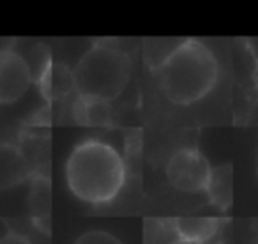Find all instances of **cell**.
Returning <instances> with one entry per match:
<instances>
[{"instance_id":"obj_14","label":"cell","mask_w":258,"mask_h":244,"mask_svg":"<svg viewBox=\"0 0 258 244\" xmlns=\"http://www.w3.org/2000/svg\"><path fill=\"white\" fill-rule=\"evenodd\" d=\"M244 44H246L247 50H249V53L253 55V57L256 58V62H258V37H254V39L244 41Z\"/></svg>"},{"instance_id":"obj_17","label":"cell","mask_w":258,"mask_h":244,"mask_svg":"<svg viewBox=\"0 0 258 244\" xmlns=\"http://www.w3.org/2000/svg\"><path fill=\"white\" fill-rule=\"evenodd\" d=\"M256 177H258V154H256Z\"/></svg>"},{"instance_id":"obj_10","label":"cell","mask_w":258,"mask_h":244,"mask_svg":"<svg viewBox=\"0 0 258 244\" xmlns=\"http://www.w3.org/2000/svg\"><path fill=\"white\" fill-rule=\"evenodd\" d=\"M75 117L82 124L104 126L110 122V103L92 97H78L75 103Z\"/></svg>"},{"instance_id":"obj_8","label":"cell","mask_w":258,"mask_h":244,"mask_svg":"<svg viewBox=\"0 0 258 244\" xmlns=\"http://www.w3.org/2000/svg\"><path fill=\"white\" fill-rule=\"evenodd\" d=\"M172 230L177 239L205 242L218 233L219 221L214 218H177L172 221Z\"/></svg>"},{"instance_id":"obj_13","label":"cell","mask_w":258,"mask_h":244,"mask_svg":"<svg viewBox=\"0 0 258 244\" xmlns=\"http://www.w3.org/2000/svg\"><path fill=\"white\" fill-rule=\"evenodd\" d=\"M0 244H34L29 237L22 235L18 232H8L0 237Z\"/></svg>"},{"instance_id":"obj_16","label":"cell","mask_w":258,"mask_h":244,"mask_svg":"<svg viewBox=\"0 0 258 244\" xmlns=\"http://www.w3.org/2000/svg\"><path fill=\"white\" fill-rule=\"evenodd\" d=\"M253 78H254V87H256V90H258V62H256V68H254V75H253Z\"/></svg>"},{"instance_id":"obj_18","label":"cell","mask_w":258,"mask_h":244,"mask_svg":"<svg viewBox=\"0 0 258 244\" xmlns=\"http://www.w3.org/2000/svg\"><path fill=\"white\" fill-rule=\"evenodd\" d=\"M254 244H258V240H256V242H254Z\"/></svg>"},{"instance_id":"obj_6","label":"cell","mask_w":258,"mask_h":244,"mask_svg":"<svg viewBox=\"0 0 258 244\" xmlns=\"http://www.w3.org/2000/svg\"><path fill=\"white\" fill-rule=\"evenodd\" d=\"M30 177V165L20 147L0 142V191L20 186Z\"/></svg>"},{"instance_id":"obj_11","label":"cell","mask_w":258,"mask_h":244,"mask_svg":"<svg viewBox=\"0 0 258 244\" xmlns=\"http://www.w3.org/2000/svg\"><path fill=\"white\" fill-rule=\"evenodd\" d=\"M184 39H149L145 41V60L151 68L159 69L166 62V58L182 44Z\"/></svg>"},{"instance_id":"obj_12","label":"cell","mask_w":258,"mask_h":244,"mask_svg":"<svg viewBox=\"0 0 258 244\" xmlns=\"http://www.w3.org/2000/svg\"><path fill=\"white\" fill-rule=\"evenodd\" d=\"M73 244H122V242L115 235L104 232V230H90V232L82 233Z\"/></svg>"},{"instance_id":"obj_3","label":"cell","mask_w":258,"mask_h":244,"mask_svg":"<svg viewBox=\"0 0 258 244\" xmlns=\"http://www.w3.org/2000/svg\"><path fill=\"white\" fill-rule=\"evenodd\" d=\"M131 64L127 55L106 43H96L73 69V83L80 97L117 99L129 83Z\"/></svg>"},{"instance_id":"obj_7","label":"cell","mask_w":258,"mask_h":244,"mask_svg":"<svg viewBox=\"0 0 258 244\" xmlns=\"http://www.w3.org/2000/svg\"><path fill=\"white\" fill-rule=\"evenodd\" d=\"M29 211L34 225L41 232H50L51 221V188L50 180L43 175H36L30 184Z\"/></svg>"},{"instance_id":"obj_4","label":"cell","mask_w":258,"mask_h":244,"mask_svg":"<svg viewBox=\"0 0 258 244\" xmlns=\"http://www.w3.org/2000/svg\"><path fill=\"white\" fill-rule=\"evenodd\" d=\"M212 166L197 149H180L166 165L168 182L182 193H200L207 190Z\"/></svg>"},{"instance_id":"obj_15","label":"cell","mask_w":258,"mask_h":244,"mask_svg":"<svg viewBox=\"0 0 258 244\" xmlns=\"http://www.w3.org/2000/svg\"><path fill=\"white\" fill-rule=\"evenodd\" d=\"M172 244H205V242H197V240H186V239H177Z\"/></svg>"},{"instance_id":"obj_9","label":"cell","mask_w":258,"mask_h":244,"mask_svg":"<svg viewBox=\"0 0 258 244\" xmlns=\"http://www.w3.org/2000/svg\"><path fill=\"white\" fill-rule=\"evenodd\" d=\"M232 175L233 172L230 165H221L211 170V179L205 193L221 211H226L232 205Z\"/></svg>"},{"instance_id":"obj_2","label":"cell","mask_w":258,"mask_h":244,"mask_svg":"<svg viewBox=\"0 0 258 244\" xmlns=\"http://www.w3.org/2000/svg\"><path fill=\"white\" fill-rule=\"evenodd\" d=\"M158 71L159 85L173 104H193L214 89L219 66L204 43L184 39Z\"/></svg>"},{"instance_id":"obj_5","label":"cell","mask_w":258,"mask_h":244,"mask_svg":"<svg viewBox=\"0 0 258 244\" xmlns=\"http://www.w3.org/2000/svg\"><path fill=\"white\" fill-rule=\"evenodd\" d=\"M32 73L22 53L11 48L0 50V104H13L25 96Z\"/></svg>"},{"instance_id":"obj_1","label":"cell","mask_w":258,"mask_h":244,"mask_svg":"<svg viewBox=\"0 0 258 244\" xmlns=\"http://www.w3.org/2000/svg\"><path fill=\"white\" fill-rule=\"evenodd\" d=\"M68 188L92 205L111 202L125 180V163L117 149L101 140H85L71 151L66 163Z\"/></svg>"}]
</instances>
